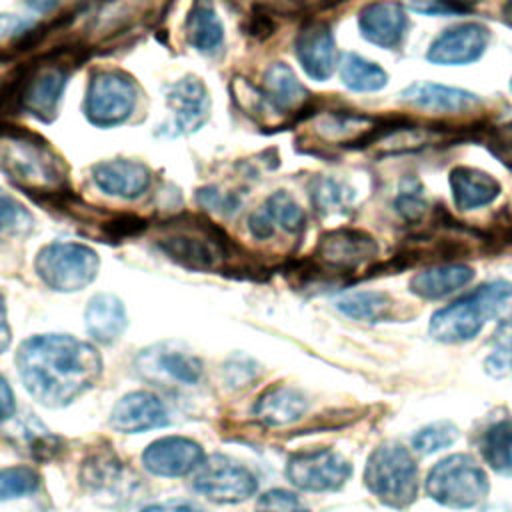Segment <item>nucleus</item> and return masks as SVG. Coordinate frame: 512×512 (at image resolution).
Wrapping results in <instances>:
<instances>
[{"label":"nucleus","mask_w":512,"mask_h":512,"mask_svg":"<svg viewBox=\"0 0 512 512\" xmlns=\"http://www.w3.org/2000/svg\"><path fill=\"white\" fill-rule=\"evenodd\" d=\"M16 368L32 398L48 408H62L100 380L102 358L80 338L38 334L20 344Z\"/></svg>","instance_id":"1"},{"label":"nucleus","mask_w":512,"mask_h":512,"mask_svg":"<svg viewBox=\"0 0 512 512\" xmlns=\"http://www.w3.org/2000/svg\"><path fill=\"white\" fill-rule=\"evenodd\" d=\"M0 170L20 190L44 204H52L72 190L60 154L42 136L6 122H0Z\"/></svg>","instance_id":"2"},{"label":"nucleus","mask_w":512,"mask_h":512,"mask_svg":"<svg viewBox=\"0 0 512 512\" xmlns=\"http://www.w3.org/2000/svg\"><path fill=\"white\" fill-rule=\"evenodd\" d=\"M156 246L188 270H226L236 256L232 240L222 228L202 216H178L158 228Z\"/></svg>","instance_id":"3"},{"label":"nucleus","mask_w":512,"mask_h":512,"mask_svg":"<svg viewBox=\"0 0 512 512\" xmlns=\"http://www.w3.org/2000/svg\"><path fill=\"white\" fill-rule=\"evenodd\" d=\"M512 320V284L494 280L468 296L448 304L430 318V336L440 342L472 340L486 322L506 324Z\"/></svg>","instance_id":"4"},{"label":"nucleus","mask_w":512,"mask_h":512,"mask_svg":"<svg viewBox=\"0 0 512 512\" xmlns=\"http://www.w3.org/2000/svg\"><path fill=\"white\" fill-rule=\"evenodd\" d=\"M366 488L390 508H406L418 496V470L412 454L394 442L378 446L364 470Z\"/></svg>","instance_id":"5"},{"label":"nucleus","mask_w":512,"mask_h":512,"mask_svg":"<svg viewBox=\"0 0 512 512\" xmlns=\"http://www.w3.org/2000/svg\"><path fill=\"white\" fill-rule=\"evenodd\" d=\"M40 280L56 292H78L94 282L100 258L80 242H50L42 246L34 260Z\"/></svg>","instance_id":"6"},{"label":"nucleus","mask_w":512,"mask_h":512,"mask_svg":"<svg viewBox=\"0 0 512 512\" xmlns=\"http://www.w3.org/2000/svg\"><path fill=\"white\" fill-rule=\"evenodd\" d=\"M426 492L448 508H472L488 494V476L468 454L440 460L426 478Z\"/></svg>","instance_id":"7"},{"label":"nucleus","mask_w":512,"mask_h":512,"mask_svg":"<svg viewBox=\"0 0 512 512\" xmlns=\"http://www.w3.org/2000/svg\"><path fill=\"white\" fill-rule=\"evenodd\" d=\"M68 64L66 50H54L36 62H28L22 78L20 110L40 122H52L58 116V104L68 82Z\"/></svg>","instance_id":"8"},{"label":"nucleus","mask_w":512,"mask_h":512,"mask_svg":"<svg viewBox=\"0 0 512 512\" xmlns=\"http://www.w3.org/2000/svg\"><path fill=\"white\" fill-rule=\"evenodd\" d=\"M136 100L138 86L130 74L122 70H100L90 76L84 114L98 128H114L132 116Z\"/></svg>","instance_id":"9"},{"label":"nucleus","mask_w":512,"mask_h":512,"mask_svg":"<svg viewBox=\"0 0 512 512\" xmlns=\"http://www.w3.org/2000/svg\"><path fill=\"white\" fill-rule=\"evenodd\" d=\"M170 0H102L92 12L86 34L90 44L116 42L162 14Z\"/></svg>","instance_id":"10"},{"label":"nucleus","mask_w":512,"mask_h":512,"mask_svg":"<svg viewBox=\"0 0 512 512\" xmlns=\"http://www.w3.org/2000/svg\"><path fill=\"white\" fill-rule=\"evenodd\" d=\"M192 486L212 502L238 504L256 492L258 480L240 462L224 454H212L196 468Z\"/></svg>","instance_id":"11"},{"label":"nucleus","mask_w":512,"mask_h":512,"mask_svg":"<svg viewBox=\"0 0 512 512\" xmlns=\"http://www.w3.org/2000/svg\"><path fill=\"white\" fill-rule=\"evenodd\" d=\"M352 474L350 462L328 448L298 452L286 464L288 480L306 492H330L346 484Z\"/></svg>","instance_id":"12"},{"label":"nucleus","mask_w":512,"mask_h":512,"mask_svg":"<svg viewBox=\"0 0 512 512\" xmlns=\"http://www.w3.org/2000/svg\"><path fill=\"white\" fill-rule=\"evenodd\" d=\"M80 484L102 504H118L130 498L134 478L110 448H100L84 458Z\"/></svg>","instance_id":"13"},{"label":"nucleus","mask_w":512,"mask_h":512,"mask_svg":"<svg viewBox=\"0 0 512 512\" xmlns=\"http://www.w3.org/2000/svg\"><path fill=\"white\" fill-rule=\"evenodd\" d=\"M138 372L156 382H176L192 386L202 376V360L174 344L162 342L140 352L136 358Z\"/></svg>","instance_id":"14"},{"label":"nucleus","mask_w":512,"mask_h":512,"mask_svg":"<svg viewBox=\"0 0 512 512\" xmlns=\"http://www.w3.org/2000/svg\"><path fill=\"white\" fill-rule=\"evenodd\" d=\"M202 446L184 436H164L146 446L142 452L144 468L160 478H180L204 462Z\"/></svg>","instance_id":"15"},{"label":"nucleus","mask_w":512,"mask_h":512,"mask_svg":"<svg viewBox=\"0 0 512 512\" xmlns=\"http://www.w3.org/2000/svg\"><path fill=\"white\" fill-rule=\"evenodd\" d=\"M376 242L370 234L352 228L326 232L316 246V260L332 270H354L362 262L376 256Z\"/></svg>","instance_id":"16"},{"label":"nucleus","mask_w":512,"mask_h":512,"mask_svg":"<svg viewBox=\"0 0 512 512\" xmlns=\"http://www.w3.org/2000/svg\"><path fill=\"white\" fill-rule=\"evenodd\" d=\"M490 40V30L478 22L458 24L444 30L428 48L426 58L434 64H470L478 60Z\"/></svg>","instance_id":"17"},{"label":"nucleus","mask_w":512,"mask_h":512,"mask_svg":"<svg viewBox=\"0 0 512 512\" xmlns=\"http://www.w3.org/2000/svg\"><path fill=\"white\" fill-rule=\"evenodd\" d=\"M110 424L122 434H136L168 424V412L162 400L146 390L124 394L110 412Z\"/></svg>","instance_id":"18"},{"label":"nucleus","mask_w":512,"mask_h":512,"mask_svg":"<svg viewBox=\"0 0 512 512\" xmlns=\"http://www.w3.org/2000/svg\"><path fill=\"white\" fill-rule=\"evenodd\" d=\"M166 104L174 114L176 134L196 132L210 114V96L204 82L196 76H184L170 84Z\"/></svg>","instance_id":"19"},{"label":"nucleus","mask_w":512,"mask_h":512,"mask_svg":"<svg viewBox=\"0 0 512 512\" xmlns=\"http://www.w3.org/2000/svg\"><path fill=\"white\" fill-rule=\"evenodd\" d=\"M92 180L108 196L134 200L150 188L152 172L142 162L114 158V160H102L94 164Z\"/></svg>","instance_id":"20"},{"label":"nucleus","mask_w":512,"mask_h":512,"mask_svg":"<svg viewBox=\"0 0 512 512\" xmlns=\"http://www.w3.org/2000/svg\"><path fill=\"white\" fill-rule=\"evenodd\" d=\"M358 26L368 42L380 48L394 50L402 44L406 36L408 16L400 2L378 0L360 10Z\"/></svg>","instance_id":"21"},{"label":"nucleus","mask_w":512,"mask_h":512,"mask_svg":"<svg viewBox=\"0 0 512 512\" xmlns=\"http://www.w3.org/2000/svg\"><path fill=\"white\" fill-rule=\"evenodd\" d=\"M296 58L312 80H326L336 68V42L330 28L322 22L304 26L294 42Z\"/></svg>","instance_id":"22"},{"label":"nucleus","mask_w":512,"mask_h":512,"mask_svg":"<svg viewBox=\"0 0 512 512\" xmlns=\"http://www.w3.org/2000/svg\"><path fill=\"white\" fill-rule=\"evenodd\" d=\"M262 94L268 100L274 114L292 116L310 110V92L300 84L292 68L284 62H274L266 68L262 78Z\"/></svg>","instance_id":"23"},{"label":"nucleus","mask_w":512,"mask_h":512,"mask_svg":"<svg viewBox=\"0 0 512 512\" xmlns=\"http://www.w3.org/2000/svg\"><path fill=\"white\" fill-rule=\"evenodd\" d=\"M400 100L420 110H432V112H444V114L468 112L480 106V98L476 94L462 88L434 84V82L410 84L400 94Z\"/></svg>","instance_id":"24"},{"label":"nucleus","mask_w":512,"mask_h":512,"mask_svg":"<svg viewBox=\"0 0 512 512\" xmlns=\"http://www.w3.org/2000/svg\"><path fill=\"white\" fill-rule=\"evenodd\" d=\"M126 324V308L118 296L110 292H98L88 300L84 310V326L96 342H116L124 334Z\"/></svg>","instance_id":"25"},{"label":"nucleus","mask_w":512,"mask_h":512,"mask_svg":"<svg viewBox=\"0 0 512 512\" xmlns=\"http://www.w3.org/2000/svg\"><path fill=\"white\" fill-rule=\"evenodd\" d=\"M448 182L454 204L462 210L482 208L494 202L496 196L500 194V184L496 178H492L488 172L470 166L452 168Z\"/></svg>","instance_id":"26"},{"label":"nucleus","mask_w":512,"mask_h":512,"mask_svg":"<svg viewBox=\"0 0 512 512\" xmlns=\"http://www.w3.org/2000/svg\"><path fill=\"white\" fill-rule=\"evenodd\" d=\"M308 408V402L302 392L296 388L274 384L260 394L254 404V416L266 426H286L296 422Z\"/></svg>","instance_id":"27"},{"label":"nucleus","mask_w":512,"mask_h":512,"mask_svg":"<svg viewBox=\"0 0 512 512\" xmlns=\"http://www.w3.org/2000/svg\"><path fill=\"white\" fill-rule=\"evenodd\" d=\"M186 40L198 52H214L224 40V26L212 0H194L184 22Z\"/></svg>","instance_id":"28"},{"label":"nucleus","mask_w":512,"mask_h":512,"mask_svg":"<svg viewBox=\"0 0 512 512\" xmlns=\"http://www.w3.org/2000/svg\"><path fill=\"white\" fill-rule=\"evenodd\" d=\"M474 278V270L464 264H446L436 266L424 272H418L410 280V290L422 298L436 300L464 288Z\"/></svg>","instance_id":"29"},{"label":"nucleus","mask_w":512,"mask_h":512,"mask_svg":"<svg viewBox=\"0 0 512 512\" xmlns=\"http://www.w3.org/2000/svg\"><path fill=\"white\" fill-rule=\"evenodd\" d=\"M6 432L16 448L36 460L52 458L58 452V436L50 434V430H46L44 424L34 420L30 414L26 418H18Z\"/></svg>","instance_id":"30"},{"label":"nucleus","mask_w":512,"mask_h":512,"mask_svg":"<svg viewBox=\"0 0 512 512\" xmlns=\"http://www.w3.org/2000/svg\"><path fill=\"white\" fill-rule=\"evenodd\" d=\"M484 462L498 474L512 476V420L502 418L480 434Z\"/></svg>","instance_id":"31"},{"label":"nucleus","mask_w":512,"mask_h":512,"mask_svg":"<svg viewBox=\"0 0 512 512\" xmlns=\"http://www.w3.org/2000/svg\"><path fill=\"white\" fill-rule=\"evenodd\" d=\"M338 72L342 84L354 92H376L388 82V74L378 64L354 52L342 54Z\"/></svg>","instance_id":"32"},{"label":"nucleus","mask_w":512,"mask_h":512,"mask_svg":"<svg viewBox=\"0 0 512 512\" xmlns=\"http://www.w3.org/2000/svg\"><path fill=\"white\" fill-rule=\"evenodd\" d=\"M392 302L384 292L374 290H362V292H350L336 300V308L344 312L350 318L364 320V322H376L384 318L390 310Z\"/></svg>","instance_id":"33"},{"label":"nucleus","mask_w":512,"mask_h":512,"mask_svg":"<svg viewBox=\"0 0 512 512\" xmlns=\"http://www.w3.org/2000/svg\"><path fill=\"white\" fill-rule=\"evenodd\" d=\"M262 206L266 208L276 228H282L284 232H290V234H298L304 228V222H306L304 210L288 192L278 190L270 194Z\"/></svg>","instance_id":"34"},{"label":"nucleus","mask_w":512,"mask_h":512,"mask_svg":"<svg viewBox=\"0 0 512 512\" xmlns=\"http://www.w3.org/2000/svg\"><path fill=\"white\" fill-rule=\"evenodd\" d=\"M38 486H40V476L30 466L0 468V502L28 496L36 492Z\"/></svg>","instance_id":"35"},{"label":"nucleus","mask_w":512,"mask_h":512,"mask_svg":"<svg viewBox=\"0 0 512 512\" xmlns=\"http://www.w3.org/2000/svg\"><path fill=\"white\" fill-rule=\"evenodd\" d=\"M456 438H458V428L452 422H434L414 434L412 446L420 454H432L452 446Z\"/></svg>","instance_id":"36"},{"label":"nucleus","mask_w":512,"mask_h":512,"mask_svg":"<svg viewBox=\"0 0 512 512\" xmlns=\"http://www.w3.org/2000/svg\"><path fill=\"white\" fill-rule=\"evenodd\" d=\"M312 194H314V204L322 212L342 210L350 200V190L344 184L330 180V178L318 180Z\"/></svg>","instance_id":"37"},{"label":"nucleus","mask_w":512,"mask_h":512,"mask_svg":"<svg viewBox=\"0 0 512 512\" xmlns=\"http://www.w3.org/2000/svg\"><path fill=\"white\" fill-rule=\"evenodd\" d=\"M256 512H310V510L300 502L296 494L282 488H272L258 498Z\"/></svg>","instance_id":"38"},{"label":"nucleus","mask_w":512,"mask_h":512,"mask_svg":"<svg viewBox=\"0 0 512 512\" xmlns=\"http://www.w3.org/2000/svg\"><path fill=\"white\" fill-rule=\"evenodd\" d=\"M30 222V212L24 210V206L16 198H12L8 192L0 188V232L22 230L30 226Z\"/></svg>","instance_id":"39"},{"label":"nucleus","mask_w":512,"mask_h":512,"mask_svg":"<svg viewBox=\"0 0 512 512\" xmlns=\"http://www.w3.org/2000/svg\"><path fill=\"white\" fill-rule=\"evenodd\" d=\"M484 142L492 150V154L512 170V122L486 130Z\"/></svg>","instance_id":"40"},{"label":"nucleus","mask_w":512,"mask_h":512,"mask_svg":"<svg viewBox=\"0 0 512 512\" xmlns=\"http://www.w3.org/2000/svg\"><path fill=\"white\" fill-rule=\"evenodd\" d=\"M412 10L422 14H460L470 12V0H410Z\"/></svg>","instance_id":"41"},{"label":"nucleus","mask_w":512,"mask_h":512,"mask_svg":"<svg viewBox=\"0 0 512 512\" xmlns=\"http://www.w3.org/2000/svg\"><path fill=\"white\" fill-rule=\"evenodd\" d=\"M196 198L202 206H206L210 210H216V212H222V214H230L232 210H236L234 198L222 194L216 188H202V190H198Z\"/></svg>","instance_id":"42"},{"label":"nucleus","mask_w":512,"mask_h":512,"mask_svg":"<svg viewBox=\"0 0 512 512\" xmlns=\"http://www.w3.org/2000/svg\"><path fill=\"white\" fill-rule=\"evenodd\" d=\"M248 230H250V234H252L254 238H258V240H266V238H270V236L276 232V226H274V222H272V218L268 216V212H266L264 206H260L258 210H254V212L250 214V218H248Z\"/></svg>","instance_id":"43"},{"label":"nucleus","mask_w":512,"mask_h":512,"mask_svg":"<svg viewBox=\"0 0 512 512\" xmlns=\"http://www.w3.org/2000/svg\"><path fill=\"white\" fill-rule=\"evenodd\" d=\"M398 212L406 218H420L422 212L426 210V204L422 200V194L416 190H404L398 200H396Z\"/></svg>","instance_id":"44"},{"label":"nucleus","mask_w":512,"mask_h":512,"mask_svg":"<svg viewBox=\"0 0 512 512\" xmlns=\"http://www.w3.org/2000/svg\"><path fill=\"white\" fill-rule=\"evenodd\" d=\"M32 26L30 20L16 14H0V40L24 34Z\"/></svg>","instance_id":"45"},{"label":"nucleus","mask_w":512,"mask_h":512,"mask_svg":"<svg viewBox=\"0 0 512 512\" xmlns=\"http://www.w3.org/2000/svg\"><path fill=\"white\" fill-rule=\"evenodd\" d=\"M140 512H206L200 504L190 500H168L142 508Z\"/></svg>","instance_id":"46"},{"label":"nucleus","mask_w":512,"mask_h":512,"mask_svg":"<svg viewBox=\"0 0 512 512\" xmlns=\"http://www.w3.org/2000/svg\"><path fill=\"white\" fill-rule=\"evenodd\" d=\"M16 414V398L8 380L0 374V422H8Z\"/></svg>","instance_id":"47"},{"label":"nucleus","mask_w":512,"mask_h":512,"mask_svg":"<svg viewBox=\"0 0 512 512\" xmlns=\"http://www.w3.org/2000/svg\"><path fill=\"white\" fill-rule=\"evenodd\" d=\"M10 340H12V330H10V324H8L4 296L0 294V354L10 346Z\"/></svg>","instance_id":"48"},{"label":"nucleus","mask_w":512,"mask_h":512,"mask_svg":"<svg viewBox=\"0 0 512 512\" xmlns=\"http://www.w3.org/2000/svg\"><path fill=\"white\" fill-rule=\"evenodd\" d=\"M36 12H50L60 4V0H24Z\"/></svg>","instance_id":"49"},{"label":"nucleus","mask_w":512,"mask_h":512,"mask_svg":"<svg viewBox=\"0 0 512 512\" xmlns=\"http://www.w3.org/2000/svg\"><path fill=\"white\" fill-rule=\"evenodd\" d=\"M502 14H504V18L512 24V0H508L506 4H504V8H502Z\"/></svg>","instance_id":"50"},{"label":"nucleus","mask_w":512,"mask_h":512,"mask_svg":"<svg viewBox=\"0 0 512 512\" xmlns=\"http://www.w3.org/2000/svg\"><path fill=\"white\" fill-rule=\"evenodd\" d=\"M510 88H512V82H510Z\"/></svg>","instance_id":"51"},{"label":"nucleus","mask_w":512,"mask_h":512,"mask_svg":"<svg viewBox=\"0 0 512 512\" xmlns=\"http://www.w3.org/2000/svg\"><path fill=\"white\" fill-rule=\"evenodd\" d=\"M510 364H512V358H510Z\"/></svg>","instance_id":"52"}]
</instances>
